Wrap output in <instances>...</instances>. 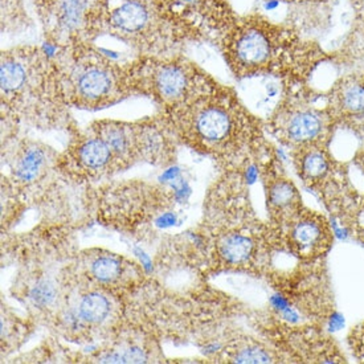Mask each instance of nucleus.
<instances>
[{
  "instance_id": "20e7f679",
  "label": "nucleus",
  "mask_w": 364,
  "mask_h": 364,
  "mask_svg": "<svg viewBox=\"0 0 364 364\" xmlns=\"http://www.w3.org/2000/svg\"><path fill=\"white\" fill-rule=\"evenodd\" d=\"M225 199L210 235L212 267L227 272L262 273L277 248L274 233L270 225L257 219L239 182L233 184V192Z\"/></svg>"
},
{
  "instance_id": "f03ea898",
  "label": "nucleus",
  "mask_w": 364,
  "mask_h": 364,
  "mask_svg": "<svg viewBox=\"0 0 364 364\" xmlns=\"http://www.w3.org/2000/svg\"><path fill=\"white\" fill-rule=\"evenodd\" d=\"M1 114L20 125L43 132L67 130L73 124L52 55L38 46L23 44L0 53Z\"/></svg>"
},
{
  "instance_id": "f257e3e1",
  "label": "nucleus",
  "mask_w": 364,
  "mask_h": 364,
  "mask_svg": "<svg viewBox=\"0 0 364 364\" xmlns=\"http://www.w3.org/2000/svg\"><path fill=\"white\" fill-rule=\"evenodd\" d=\"M176 141L230 170L253 161L265 147L259 118L230 87L218 84L190 104L161 113Z\"/></svg>"
},
{
  "instance_id": "dca6fc26",
  "label": "nucleus",
  "mask_w": 364,
  "mask_h": 364,
  "mask_svg": "<svg viewBox=\"0 0 364 364\" xmlns=\"http://www.w3.org/2000/svg\"><path fill=\"white\" fill-rule=\"evenodd\" d=\"M80 272L92 282L112 291L132 287L139 277L134 264L105 250H90L78 259Z\"/></svg>"
},
{
  "instance_id": "412c9836",
  "label": "nucleus",
  "mask_w": 364,
  "mask_h": 364,
  "mask_svg": "<svg viewBox=\"0 0 364 364\" xmlns=\"http://www.w3.org/2000/svg\"><path fill=\"white\" fill-rule=\"evenodd\" d=\"M353 239L364 245V192L355 196L345 215L339 219Z\"/></svg>"
},
{
  "instance_id": "5701e85b",
  "label": "nucleus",
  "mask_w": 364,
  "mask_h": 364,
  "mask_svg": "<svg viewBox=\"0 0 364 364\" xmlns=\"http://www.w3.org/2000/svg\"><path fill=\"white\" fill-rule=\"evenodd\" d=\"M347 346L355 359L364 363V322L351 328L347 336Z\"/></svg>"
},
{
  "instance_id": "a211bd4d",
  "label": "nucleus",
  "mask_w": 364,
  "mask_h": 364,
  "mask_svg": "<svg viewBox=\"0 0 364 364\" xmlns=\"http://www.w3.org/2000/svg\"><path fill=\"white\" fill-rule=\"evenodd\" d=\"M264 187L268 207L269 225L272 230H277L290 220L305 204L298 191L297 186L285 175L273 170L268 164L264 166Z\"/></svg>"
},
{
  "instance_id": "4468645a",
  "label": "nucleus",
  "mask_w": 364,
  "mask_h": 364,
  "mask_svg": "<svg viewBox=\"0 0 364 364\" xmlns=\"http://www.w3.org/2000/svg\"><path fill=\"white\" fill-rule=\"evenodd\" d=\"M164 15L191 43H215L237 15L230 0H156Z\"/></svg>"
},
{
  "instance_id": "39448f33",
  "label": "nucleus",
  "mask_w": 364,
  "mask_h": 364,
  "mask_svg": "<svg viewBox=\"0 0 364 364\" xmlns=\"http://www.w3.org/2000/svg\"><path fill=\"white\" fill-rule=\"evenodd\" d=\"M52 58L69 107L97 112L133 96L125 64L106 56L95 44L56 49Z\"/></svg>"
},
{
  "instance_id": "0eeeda50",
  "label": "nucleus",
  "mask_w": 364,
  "mask_h": 364,
  "mask_svg": "<svg viewBox=\"0 0 364 364\" xmlns=\"http://www.w3.org/2000/svg\"><path fill=\"white\" fill-rule=\"evenodd\" d=\"M106 35L133 49L136 56L176 55L192 44L156 0H121L109 12Z\"/></svg>"
},
{
  "instance_id": "6e6552de",
  "label": "nucleus",
  "mask_w": 364,
  "mask_h": 364,
  "mask_svg": "<svg viewBox=\"0 0 364 364\" xmlns=\"http://www.w3.org/2000/svg\"><path fill=\"white\" fill-rule=\"evenodd\" d=\"M44 40L60 49L95 44L106 33L110 0H32Z\"/></svg>"
},
{
  "instance_id": "4be33fe9",
  "label": "nucleus",
  "mask_w": 364,
  "mask_h": 364,
  "mask_svg": "<svg viewBox=\"0 0 364 364\" xmlns=\"http://www.w3.org/2000/svg\"><path fill=\"white\" fill-rule=\"evenodd\" d=\"M97 360L101 363H144L149 362V355L142 347L130 346L105 351L97 358Z\"/></svg>"
},
{
  "instance_id": "393cba45",
  "label": "nucleus",
  "mask_w": 364,
  "mask_h": 364,
  "mask_svg": "<svg viewBox=\"0 0 364 364\" xmlns=\"http://www.w3.org/2000/svg\"><path fill=\"white\" fill-rule=\"evenodd\" d=\"M288 1H304V0H288Z\"/></svg>"
},
{
  "instance_id": "a878e982",
  "label": "nucleus",
  "mask_w": 364,
  "mask_h": 364,
  "mask_svg": "<svg viewBox=\"0 0 364 364\" xmlns=\"http://www.w3.org/2000/svg\"><path fill=\"white\" fill-rule=\"evenodd\" d=\"M363 4H364V0H363Z\"/></svg>"
},
{
  "instance_id": "ddd939ff",
  "label": "nucleus",
  "mask_w": 364,
  "mask_h": 364,
  "mask_svg": "<svg viewBox=\"0 0 364 364\" xmlns=\"http://www.w3.org/2000/svg\"><path fill=\"white\" fill-rule=\"evenodd\" d=\"M278 248L305 264L314 265L334 245V232L326 216L306 205L277 230H272Z\"/></svg>"
},
{
  "instance_id": "9b49d317",
  "label": "nucleus",
  "mask_w": 364,
  "mask_h": 364,
  "mask_svg": "<svg viewBox=\"0 0 364 364\" xmlns=\"http://www.w3.org/2000/svg\"><path fill=\"white\" fill-rule=\"evenodd\" d=\"M290 154L301 182L339 220L359 193L350 182L348 167L338 162L325 146L302 147Z\"/></svg>"
},
{
  "instance_id": "aec40b11",
  "label": "nucleus",
  "mask_w": 364,
  "mask_h": 364,
  "mask_svg": "<svg viewBox=\"0 0 364 364\" xmlns=\"http://www.w3.org/2000/svg\"><path fill=\"white\" fill-rule=\"evenodd\" d=\"M0 29L3 33H18L32 27V20L23 0H0Z\"/></svg>"
},
{
  "instance_id": "f3484780",
  "label": "nucleus",
  "mask_w": 364,
  "mask_h": 364,
  "mask_svg": "<svg viewBox=\"0 0 364 364\" xmlns=\"http://www.w3.org/2000/svg\"><path fill=\"white\" fill-rule=\"evenodd\" d=\"M326 107L336 125L364 136V75L341 78L331 89Z\"/></svg>"
},
{
  "instance_id": "b1692460",
  "label": "nucleus",
  "mask_w": 364,
  "mask_h": 364,
  "mask_svg": "<svg viewBox=\"0 0 364 364\" xmlns=\"http://www.w3.org/2000/svg\"><path fill=\"white\" fill-rule=\"evenodd\" d=\"M354 164L359 168V171L362 173L364 178V146L355 155Z\"/></svg>"
},
{
  "instance_id": "423d86ee",
  "label": "nucleus",
  "mask_w": 364,
  "mask_h": 364,
  "mask_svg": "<svg viewBox=\"0 0 364 364\" xmlns=\"http://www.w3.org/2000/svg\"><path fill=\"white\" fill-rule=\"evenodd\" d=\"M132 95L147 97L159 113H170L190 104L219 82L183 53L136 56L125 64Z\"/></svg>"
},
{
  "instance_id": "f8f14e48",
  "label": "nucleus",
  "mask_w": 364,
  "mask_h": 364,
  "mask_svg": "<svg viewBox=\"0 0 364 364\" xmlns=\"http://www.w3.org/2000/svg\"><path fill=\"white\" fill-rule=\"evenodd\" d=\"M334 121L327 107L319 109L297 96H284L269 115L268 129L290 151L310 147H328Z\"/></svg>"
},
{
  "instance_id": "6ab92c4d",
  "label": "nucleus",
  "mask_w": 364,
  "mask_h": 364,
  "mask_svg": "<svg viewBox=\"0 0 364 364\" xmlns=\"http://www.w3.org/2000/svg\"><path fill=\"white\" fill-rule=\"evenodd\" d=\"M223 359L230 363H281L289 362L288 356L279 353V348L253 338L232 339L221 350Z\"/></svg>"
},
{
  "instance_id": "9d476101",
  "label": "nucleus",
  "mask_w": 364,
  "mask_h": 364,
  "mask_svg": "<svg viewBox=\"0 0 364 364\" xmlns=\"http://www.w3.org/2000/svg\"><path fill=\"white\" fill-rule=\"evenodd\" d=\"M3 158L9 164V183L20 200L40 201L49 191L60 173L58 156L48 144L28 136L12 135L1 139Z\"/></svg>"
},
{
  "instance_id": "2eb2a0df",
  "label": "nucleus",
  "mask_w": 364,
  "mask_h": 364,
  "mask_svg": "<svg viewBox=\"0 0 364 364\" xmlns=\"http://www.w3.org/2000/svg\"><path fill=\"white\" fill-rule=\"evenodd\" d=\"M67 150L58 156L61 175L75 181H102L121 173V166L105 141L89 126L75 127Z\"/></svg>"
},
{
  "instance_id": "7ed1b4c3",
  "label": "nucleus",
  "mask_w": 364,
  "mask_h": 364,
  "mask_svg": "<svg viewBox=\"0 0 364 364\" xmlns=\"http://www.w3.org/2000/svg\"><path fill=\"white\" fill-rule=\"evenodd\" d=\"M215 46L240 80L274 76L301 82L313 65V53L294 31L259 14L237 16Z\"/></svg>"
},
{
  "instance_id": "1a4fd4ad",
  "label": "nucleus",
  "mask_w": 364,
  "mask_h": 364,
  "mask_svg": "<svg viewBox=\"0 0 364 364\" xmlns=\"http://www.w3.org/2000/svg\"><path fill=\"white\" fill-rule=\"evenodd\" d=\"M115 291L96 285L78 269L65 278V289L53 321L58 328L75 339H93L100 330L110 328L119 314Z\"/></svg>"
}]
</instances>
